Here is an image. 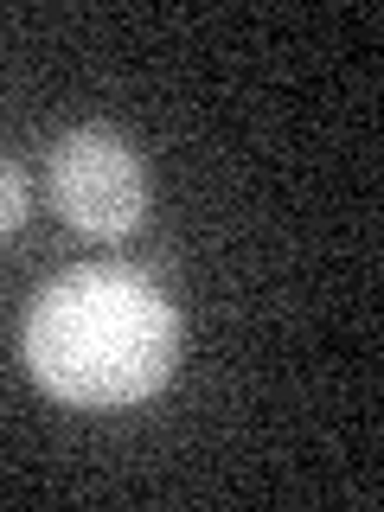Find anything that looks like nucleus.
Here are the masks:
<instances>
[{"mask_svg":"<svg viewBox=\"0 0 384 512\" xmlns=\"http://www.w3.org/2000/svg\"><path fill=\"white\" fill-rule=\"evenodd\" d=\"M45 180L64 224L84 237H128L148 218V167H141L135 141L103 122H84L52 141L45 154Z\"/></svg>","mask_w":384,"mask_h":512,"instance_id":"nucleus-2","label":"nucleus"},{"mask_svg":"<svg viewBox=\"0 0 384 512\" xmlns=\"http://www.w3.org/2000/svg\"><path fill=\"white\" fill-rule=\"evenodd\" d=\"M26 212H32V205H26V173L13 167L7 154H0V237H13V231H20Z\"/></svg>","mask_w":384,"mask_h":512,"instance_id":"nucleus-3","label":"nucleus"},{"mask_svg":"<svg viewBox=\"0 0 384 512\" xmlns=\"http://www.w3.org/2000/svg\"><path fill=\"white\" fill-rule=\"evenodd\" d=\"M180 359L167 288L128 263H77L26 308V372L71 410H122L154 397Z\"/></svg>","mask_w":384,"mask_h":512,"instance_id":"nucleus-1","label":"nucleus"}]
</instances>
